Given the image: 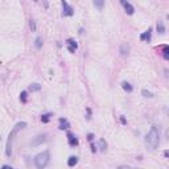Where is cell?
I'll use <instances>...</instances> for the list:
<instances>
[{
	"label": "cell",
	"instance_id": "obj_1",
	"mask_svg": "<svg viewBox=\"0 0 169 169\" xmlns=\"http://www.w3.org/2000/svg\"><path fill=\"white\" fill-rule=\"evenodd\" d=\"M160 144V128L159 126H152L145 136V145L149 151H155Z\"/></svg>",
	"mask_w": 169,
	"mask_h": 169
},
{
	"label": "cell",
	"instance_id": "obj_2",
	"mask_svg": "<svg viewBox=\"0 0 169 169\" xmlns=\"http://www.w3.org/2000/svg\"><path fill=\"white\" fill-rule=\"evenodd\" d=\"M24 127H27V122H19V123H16V126L12 128V131L9 132V135H8L7 143H5V155H7L8 157H11V155H12V142H13L15 136H16Z\"/></svg>",
	"mask_w": 169,
	"mask_h": 169
},
{
	"label": "cell",
	"instance_id": "obj_3",
	"mask_svg": "<svg viewBox=\"0 0 169 169\" xmlns=\"http://www.w3.org/2000/svg\"><path fill=\"white\" fill-rule=\"evenodd\" d=\"M50 161V153L49 151H42L38 155H36L35 157V165L37 169H45L46 165Z\"/></svg>",
	"mask_w": 169,
	"mask_h": 169
},
{
	"label": "cell",
	"instance_id": "obj_4",
	"mask_svg": "<svg viewBox=\"0 0 169 169\" xmlns=\"http://www.w3.org/2000/svg\"><path fill=\"white\" fill-rule=\"evenodd\" d=\"M61 5H62V16L63 17H70V16L74 15V8H73L67 1L62 0V1H61Z\"/></svg>",
	"mask_w": 169,
	"mask_h": 169
},
{
	"label": "cell",
	"instance_id": "obj_5",
	"mask_svg": "<svg viewBox=\"0 0 169 169\" xmlns=\"http://www.w3.org/2000/svg\"><path fill=\"white\" fill-rule=\"evenodd\" d=\"M120 3H122V5L124 7V11H126V13H127V15L131 16V15L135 13V7L132 5L131 3H128V1H126V0H122Z\"/></svg>",
	"mask_w": 169,
	"mask_h": 169
},
{
	"label": "cell",
	"instance_id": "obj_6",
	"mask_svg": "<svg viewBox=\"0 0 169 169\" xmlns=\"http://www.w3.org/2000/svg\"><path fill=\"white\" fill-rule=\"evenodd\" d=\"M46 142V135H38L36 136L33 140H32V147H38V145H41L42 143Z\"/></svg>",
	"mask_w": 169,
	"mask_h": 169
},
{
	"label": "cell",
	"instance_id": "obj_7",
	"mask_svg": "<svg viewBox=\"0 0 169 169\" xmlns=\"http://www.w3.org/2000/svg\"><path fill=\"white\" fill-rule=\"evenodd\" d=\"M130 44L128 42H123V44L120 45V48H119V53H120L122 57H128V54H130Z\"/></svg>",
	"mask_w": 169,
	"mask_h": 169
},
{
	"label": "cell",
	"instance_id": "obj_8",
	"mask_svg": "<svg viewBox=\"0 0 169 169\" xmlns=\"http://www.w3.org/2000/svg\"><path fill=\"white\" fill-rule=\"evenodd\" d=\"M67 143H69L70 147H77V145L79 144L77 136L74 134H71V132H67Z\"/></svg>",
	"mask_w": 169,
	"mask_h": 169
},
{
	"label": "cell",
	"instance_id": "obj_9",
	"mask_svg": "<svg viewBox=\"0 0 169 169\" xmlns=\"http://www.w3.org/2000/svg\"><path fill=\"white\" fill-rule=\"evenodd\" d=\"M59 126H58V128L61 130V131H63V130H69L70 128V123L67 120H66L65 118H59Z\"/></svg>",
	"mask_w": 169,
	"mask_h": 169
},
{
	"label": "cell",
	"instance_id": "obj_10",
	"mask_svg": "<svg viewBox=\"0 0 169 169\" xmlns=\"http://www.w3.org/2000/svg\"><path fill=\"white\" fill-rule=\"evenodd\" d=\"M151 35H152V29H151V28H148V31H145L144 33L140 35V40H142V41L149 42V41H151Z\"/></svg>",
	"mask_w": 169,
	"mask_h": 169
},
{
	"label": "cell",
	"instance_id": "obj_11",
	"mask_svg": "<svg viewBox=\"0 0 169 169\" xmlns=\"http://www.w3.org/2000/svg\"><path fill=\"white\" fill-rule=\"evenodd\" d=\"M78 164V157L77 156H70L69 159H67V166L73 168V166H75Z\"/></svg>",
	"mask_w": 169,
	"mask_h": 169
},
{
	"label": "cell",
	"instance_id": "obj_12",
	"mask_svg": "<svg viewBox=\"0 0 169 169\" xmlns=\"http://www.w3.org/2000/svg\"><path fill=\"white\" fill-rule=\"evenodd\" d=\"M156 29H157V33H159V35H164V33H165V25H164V23H162V21H157Z\"/></svg>",
	"mask_w": 169,
	"mask_h": 169
},
{
	"label": "cell",
	"instance_id": "obj_13",
	"mask_svg": "<svg viewBox=\"0 0 169 169\" xmlns=\"http://www.w3.org/2000/svg\"><path fill=\"white\" fill-rule=\"evenodd\" d=\"M122 87H123V89H124L127 93H132V91H134V87H132V85L130 82H127V81H123V82H122Z\"/></svg>",
	"mask_w": 169,
	"mask_h": 169
},
{
	"label": "cell",
	"instance_id": "obj_14",
	"mask_svg": "<svg viewBox=\"0 0 169 169\" xmlns=\"http://www.w3.org/2000/svg\"><path fill=\"white\" fill-rule=\"evenodd\" d=\"M66 45H67V48H71V49H74V50L78 49V44H77L73 38H67V40H66Z\"/></svg>",
	"mask_w": 169,
	"mask_h": 169
},
{
	"label": "cell",
	"instance_id": "obj_15",
	"mask_svg": "<svg viewBox=\"0 0 169 169\" xmlns=\"http://www.w3.org/2000/svg\"><path fill=\"white\" fill-rule=\"evenodd\" d=\"M42 45H44V40H42V37H41V36H37V37H36V40H35L36 49H41Z\"/></svg>",
	"mask_w": 169,
	"mask_h": 169
},
{
	"label": "cell",
	"instance_id": "obj_16",
	"mask_svg": "<svg viewBox=\"0 0 169 169\" xmlns=\"http://www.w3.org/2000/svg\"><path fill=\"white\" fill-rule=\"evenodd\" d=\"M28 90L32 91V93H35V91H40V90H41V85H40V83H32V85H29Z\"/></svg>",
	"mask_w": 169,
	"mask_h": 169
},
{
	"label": "cell",
	"instance_id": "obj_17",
	"mask_svg": "<svg viewBox=\"0 0 169 169\" xmlns=\"http://www.w3.org/2000/svg\"><path fill=\"white\" fill-rule=\"evenodd\" d=\"M93 4H94V7H97L98 9H103V7H104V1H103V0H94Z\"/></svg>",
	"mask_w": 169,
	"mask_h": 169
},
{
	"label": "cell",
	"instance_id": "obj_18",
	"mask_svg": "<svg viewBox=\"0 0 169 169\" xmlns=\"http://www.w3.org/2000/svg\"><path fill=\"white\" fill-rule=\"evenodd\" d=\"M98 145H99V148H100V151H106L107 149V143H106V140L104 139H100L99 140V143H98Z\"/></svg>",
	"mask_w": 169,
	"mask_h": 169
},
{
	"label": "cell",
	"instance_id": "obj_19",
	"mask_svg": "<svg viewBox=\"0 0 169 169\" xmlns=\"http://www.w3.org/2000/svg\"><path fill=\"white\" fill-rule=\"evenodd\" d=\"M162 55H164V58L165 59H169V48H168V45H164V46H162Z\"/></svg>",
	"mask_w": 169,
	"mask_h": 169
},
{
	"label": "cell",
	"instance_id": "obj_20",
	"mask_svg": "<svg viewBox=\"0 0 169 169\" xmlns=\"http://www.w3.org/2000/svg\"><path fill=\"white\" fill-rule=\"evenodd\" d=\"M142 95L145 98H153V93H152V91H148V90H145V89L142 90Z\"/></svg>",
	"mask_w": 169,
	"mask_h": 169
},
{
	"label": "cell",
	"instance_id": "obj_21",
	"mask_svg": "<svg viewBox=\"0 0 169 169\" xmlns=\"http://www.w3.org/2000/svg\"><path fill=\"white\" fill-rule=\"evenodd\" d=\"M20 100L23 102V103H27V102H28V93H27V91H21Z\"/></svg>",
	"mask_w": 169,
	"mask_h": 169
},
{
	"label": "cell",
	"instance_id": "obj_22",
	"mask_svg": "<svg viewBox=\"0 0 169 169\" xmlns=\"http://www.w3.org/2000/svg\"><path fill=\"white\" fill-rule=\"evenodd\" d=\"M50 115H52V114L41 115V122H42V123H49V120H50Z\"/></svg>",
	"mask_w": 169,
	"mask_h": 169
},
{
	"label": "cell",
	"instance_id": "obj_23",
	"mask_svg": "<svg viewBox=\"0 0 169 169\" xmlns=\"http://www.w3.org/2000/svg\"><path fill=\"white\" fill-rule=\"evenodd\" d=\"M29 28L32 29V32H36V29H37V28H36V23H35V20H31V21H29Z\"/></svg>",
	"mask_w": 169,
	"mask_h": 169
},
{
	"label": "cell",
	"instance_id": "obj_24",
	"mask_svg": "<svg viewBox=\"0 0 169 169\" xmlns=\"http://www.w3.org/2000/svg\"><path fill=\"white\" fill-rule=\"evenodd\" d=\"M86 112H87L86 119H87V120H90V119H91V108H90V107H87V108H86Z\"/></svg>",
	"mask_w": 169,
	"mask_h": 169
},
{
	"label": "cell",
	"instance_id": "obj_25",
	"mask_svg": "<svg viewBox=\"0 0 169 169\" xmlns=\"http://www.w3.org/2000/svg\"><path fill=\"white\" fill-rule=\"evenodd\" d=\"M90 147H91V152H93V153H95V152H97L98 151V147H97V145H95V144H91V145H90Z\"/></svg>",
	"mask_w": 169,
	"mask_h": 169
},
{
	"label": "cell",
	"instance_id": "obj_26",
	"mask_svg": "<svg viewBox=\"0 0 169 169\" xmlns=\"http://www.w3.org/2000/svg\"><path fill=\"white\" fill-rule=\"evenodd\" d=\"M93 139H94V134H89V135H87V140H89V142H93Z\"/></svg>",
	"mask_w": 169,
	"mask_h": 169
},
{
	"label": "cell",
	"instance_id": "obj_27",
	"mask_svg": "<svg viewBox=\"0 0 169 169\" xmlns=\"http://www.w3.org/2000/svg\"><path fill=\"white\" fill-rule=\"evenodd\" d=\"M120 122H122V124H127V120H126V118L124 116H120Z\"/></svg>",
	"mask_w": 169,
	"mask_h": 169
},
{
	"label": "cell",
	"instance_id": "obj_28",
	"mask_svg": "<svg viewBox=\"0 0 169 169\" xmlns=\"http://www.w3.org/2000/svg\"><path fill=\"white\" fill-rule=\"evenodd\" d=\"M118 169H131V168H130V166H128V165H120V166H119V168H118Z\"/></svg>",
	"mask_w": 169,
	"mask_h": 169
},
{
	"label": "cell",
	"instance_id": "obj_29",
	"mask_svg": "<svg viewBox=\"0 0 169 169\" xmlns=\"http://www.w3.org/2000/svg\"><path fill=\"white\" fill-rule=\"evenodd\" d=\"M1 169H13V168L9 166V165H3V166H1Z\"/></svg>",
	"mask_w": 169,
	"mask_h": 169
}]
</instances>
